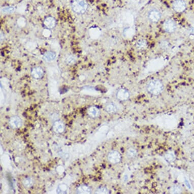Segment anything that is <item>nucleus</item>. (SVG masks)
<instances>
[{"mask_svg":"<svg viewBox=\"0 0 194 194\" xmlns=\"http://www.w3.org/2000/svg\"><path fill=\"white\" fill-rule=\"evenodd\" d=\"M164 89V87L162 82L158 79L151 80L146 85L147 92L153 95H159L163 92Z\"/></svg>","mask_w":194,"mask_h":194,"instance_id":"f257e3e1","label":"nucleus"},{"mask_svg":"<svg viewBox=\"0 0 194 194\" xmlns=\"http://www.w3.org/2000/svg\"><path fill=\"white\" fill-rule=\"evenodd\" d=\"M88 7L85 0H73L71 3V8L77 14H82L85 13Z\"/></svg>","mask_w":194,"mask_h":194,"instance_id":"f03ea898","label":"nucleus"},{"mask_svg":"<svg viewBox=\"0 0 194 194\" xmlns=\"http://www.w3.org/2000/svg\"><path fill=\"white\" fill-rule=\"evenodd\" d=\"M107 159L109 163L113 164H118L121 161V154L118 151H111L108 154Z\"/></svg>","mask_w":194,"mask_h":194,"instance_id":"7ed1b4c3","label":"nucleus"},{"mask_svg":"<svg viewBox=\"0 0 194 194\" xmlns=\"http://www.w3.org/2000/svg\"><path fill=\"white\" fill-rule=\"evenodd\" d=\"M116 98L121 101L128 100L130 97V93L128 90L125 88H121L116 93Z\"/></svg>","mask_w":194,"mask_h":194,"instance_id":"20e7f679","label":"nucleus"},{"mask_svg":"<svg viewBox=\"0 0 194 194\" xmlns=\"http://www.w3.org/2000/svg\"><path fill=\"white\" fill-rule=\"evenodd\" d=\"M163 29L167 33H173L176 29V24L173 20L168 19L164 23Z\"/></svg>","mask_w":194,"mask_h":194,"instance_id":"39448f33","label":"nucleus"},{"mask_svg":"<svg viewBox=\"0 0 194 194\" xmlns=\"http://www.w3.org/2000/svg\"><path fill=\"white\" fill-rule=\"evenodd\" d=\"M10 126L13 129L20 128L23 125V120L18 116H12L9 120Z\"/></svg>","mask_w":194,"mask_h":194,"instance_id":"423d86ee","label":"nucleus"},{"mask_svg":"<svg viewBox=\"0 0 194 194\" xmlns=\"http://www.w3.org/2000/svg\"><path fill=\"white\" fill-rule=\"evenodd\" d=\"M186 7V3L184 0H175L173 3V8L177 12H184Z\"/></svg>","mask_w":194,"mask_h":194,"instance_id":"0eeeda50","label":"nucleus"},{"mask_svg":"<svg viewBox=\"0 0 194 194\" xmlns=\"http://www.w3.org/2000/svg\"><path fill=\"white\" fill-rule=\"evenodd\" d=\"M148 18L151 22L157 23L161 18V14L158 10L153 9L149 11L148 14Z\"/></svg>","mask_w":194,"mask_h":194,"instance_id":"6e6552de","label":"nucleus"},{"mask_svg":"<svg viewBox=\"0 0 194 194\" xmlns=\"http://www.w3.org/2000/svg\"><path fill=\"white\" fill-rule=\"evenodd\" d=\"M52 129L54 132L57 133H62L65 129L64 123L61 121H57L54 122Z\"/></svg>","mask_w":194,"mask_h":194,"instance_id":"1a4fd4ad","label":"nucleus"},{"mask_svg":"<svg viewBox=\"0 0 194 194\" xmlns=\"http://www.w3.org/2000/svg\"><path fill=\"white\" fill-rule=\"evenodd\" d=\"M92 189L87 184L79 185L76 189V193L78 194H90L92 193Z\"/></svg>","mask_w":194,"mask_h":194,"instance_id":"9d476101","label":"nucleus"},{"mask_svg":"<svg viewBox=\"0 0 194 194\" xmlns=\"http://www.w3.org/2000/svg\"><path fill=\"white\" fill-rule=\"evenodd\" d=\"M44 71L40 67H37L34 68L32 70L31 75L33 78L38 79L42 78L43 76Z\"/></svg>","mask_w":194,"mask_h":194,"instance_id":"9b49d317","label":"nucleus"},{"mask_svg":"<svg viewBox=\"0 0 194 194\" xmlns=\"http://www.w3.org/2000/svg\"><path fill=\"white\" fill-rule=\"evenodd\" d=\"M87 115L92 118H96L100 114V110L96 106H91L87 110Z\"/></svg>","mask_w":194,"mask_h":194,"instance_id":"f8f14e48","label":"nucleus"},{"mask_svg":"<svg viewBox=\"0 0 194 194\" xmlns=\"http://www.w3.org/2000/svg\"><path fill=\"white\" fill-rule=\"evenodd\" d=\"M44 24L47 29H52L56 26V20L52 16H49L45 18L44 21Z\"/></svg>","mask_w":194,"mask_h":194,"instance_id":"ddd939ff","label":"nucleus"},{"mask_svg":"<svg viewBox=\"0 0 194 194\" xmlns=\"http://www.w3.org/2000/svg\"><path fill=\"white\" fill-rule=\"evenodd\" d=\"M101 30L100 29L97 27L90 28L89 30V35L92 39H96L100 36Z\"/></svg>","mask_w":194,"mask_h":194,"instance_id":"4468645a","label":"nucleus"},{"mask_svg":"<svg viewBox=\"0 0 194 194\" xmlns=\"http://www.w3.org/2000/svg\"><path fill=\"white\" fill-rule=\"evenodd\" d=\"M105 111L109 114H115L118 111V107L113 103H109L106 105L105 107Z\"/></svg>","mask_w":194,"mask_h":194,"instance_id":"2eb2a0df","label":"nucleus"},{"mask_svg":"<svg viewBox=\"0 0 194 194\" xmlns=\"http://www.w3.org/2000/svg\"><path fill=\"white\" fill-rule=\"evenodd\" d=\"M56 54L53 51H47L44 54L43 59L47 62H50L56 59Z\"/></svg>","mask_w":194,"mask_h":194,"instance_id":"dca6fc26","label":"nucleus"},{"mask_svg":"<svg viewBox=\"0 0 194 194\" xmlns=\"http://www.w3.org/2000/svg\"><path fill=\"white\" fill-rule=\"evenodd\" d=\"M34 182L33 179L31 177H25L23 179V181H22L23 185L24 187H26V188H30L32 187H33Z\"/></svg>","mask_w":194,"mask_h":194,"instance_id":"f3484780","label":"nucleus"},{"mask_svg":"<svg viewBox=\"0 0 194 194\" xmlns=\"http://www.w3.org/2000/svg\"><path fill=\"white\" fill-rule=\"evenodd\" d=\"M134 33L135 31L133 29V28L128 27V28H125V29H123V35L125 38H130L133 36Z\"/></svg>","mask_w":194,"mask_h":194,"instance_id":"a211bd4d","label":"nucleus"},{"mask_svg":"<svg viewBox=\"0 0 194 194\" xmlns=\"http://www.w3.org/2000/svg\"><path fill=\"white\" fill-rule=\"evenodd\" d=\"M138 152L134 148H130L126 151V156L129 159H134L137 157Z\"/></svg>","mask_w":194,"mask_h":194,"instance_id":"6ab92c4d","label":"nucleus"},{"mask_svg":"<svg viewBox=\"0 0 194 194\" xmlns=\"http://www.w3.org/2000/svg\"><path fill=\"white\" fill-rule=\"evenodd\" d=\"M165 159L166 161L169 163L172 162L175 160L176 159V156L173 151H168L165 154Z\"/></svg>","mask_w":194,"mask_h":194,"instance_id":"aec40b11","label":"nucleus"},{"mask_svg":"<svg viewBox=\"0 0 194 194\" xmlns=\"http://www.w3.org/2000/svg\"><path fill=\"white\" fill-rule=\"evenodd\" d=\"M136 46L138 49H144L147 47V41L144 39H140L137 42Z\"/></svg>","mask_w":194,"mask_h":194,"instance_id":"412c9836","label":"nucleus"},{"mask_svg":"<svg viewBox=\"0 0 194 194\" xmlns=\"http://www.w3.org/2000/svg\"><path fill=\"white\" fill-rule=\"evenodd\" d=\"M67 189L68 187L66 184H60L57 187V192L58 194H66Z\"/></svg>","mask_w":194,"mask_h":194,"instance_id":"4be33fe9","label":"nucleus"},{"mask_svg":"<svg viewBox=\"0 0 194 194\" xmlns=\"http://www.w3.org/2000/svg\"><path fill=\"white\" fill-rule=\"evenodd\" d=\"M65 61L67 64L73 65L76 62V58L75 57V56L70 54V55H68L66 57Z\"/></svg>","mask_w":194,"mask_h":194,"instance_id":"5701e85b","label":"nucleus"},{"mask_svg":"<svg viewBox=\"0 0 194 194\" xmlns=\"http://www.w3.org/2000/svg\"><path fill=\"white\" fill-rule=\"evenodd\" d=\"M109 193V189L105 187H98L95 192V194H107Z\"/></svg>","mask_w":194,"mask_h":194,"instance_id":"b1692460","label":"nucleus"},{"mask_svg":"<svg viewBox=\"0 0 194 194\" xmlns=\"http://www.w3.org/2000/svg\"><path fill=\"white\" fill-rule=\"evenodd\" d=\"M15 10V8L14 6H7L4 7L1 9V11L5 14H10L13 13Z\"/></svg>","mask_w":194,"mask_h":194,"instance_id":"393cba45","label":"nucleus"},{"mask_svg":"<svg viewBox=\"0 0 194 194\" xmlns=\"http://www.w3.org/2000/svg\"><path fill=\"white\" fill-rule=\"evenodd\" d=\"M170 192L172 194H179L182 192V189L179 185H174L170 189Z\"/></svg>","mask_w":194,"mask_h":194,"instance_id":"a878e982","label":"nucleus"},{"mask_svg":"<svg viewBox=\"0 0 194 194\" xmlns=\"http://www.w3.org/2000/svg\"><path fill=\"white\" fill-rule=\"evenodd\" d=\"M18 24L20 27H24L26 24V21L24 18H20L18 19Z\"/></svg>","mask_w":194,"mask_h":194,"instance_id":"bb28decb","label":"nucleus"},{"mask_svg":"<svg viewBox=\"0 0 194 194\" xmlns=\"http://www.w3.org/2000/svg\"><path fill=\"white\" fill-rule=\"evenodd\" d=\"M42 34H43V35L45 37L48 38L51 35V31L49 29H47H47H44Z\"/></svg>","mask_w":194,"mask_h":194,"instance_id":"cd10ccee","label":"nucleus"}]
</instances>
